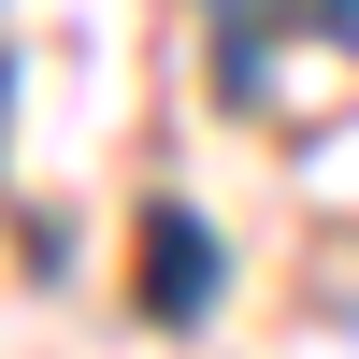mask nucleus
<instances>
[{
  "label": "nucleus",
  "instance_id": "1",
  "mask_svg": "<svg viewBox=\"0 0 359 359\" xmlns=\"http://www.w3.org/2000/svg\"><path fill=\"white\" fill-rule=\"evenodd\" d=\"M201 273H216V245H201V230H158V316H201V302H216Z\"/></svg>",
  "mask_w": 359,
  "mask_h": 359
}]
</instances>
